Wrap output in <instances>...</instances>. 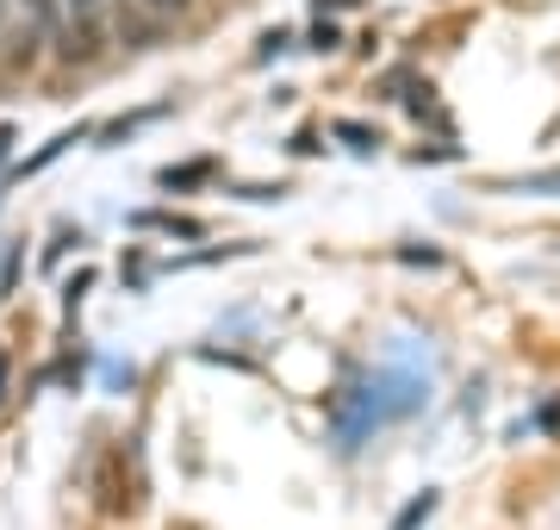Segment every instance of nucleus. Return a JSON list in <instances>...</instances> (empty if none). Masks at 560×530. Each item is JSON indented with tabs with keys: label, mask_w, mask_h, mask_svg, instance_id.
<instances>
[{
	"label": "nucleus",
	"mask_w": 560,
	"mask_h": 530,
	"mask_svg": "<svg viewBox=\"0 0 560 530\" xmlns=\"http://www.w3.org/2000/svg\"><path fill=\"white\" fill-rule=\"evenodd\" d=\"M430 400V375H374L361 388L337 393V437L342 449H355L374 425H393V418H411V412Z\"/></svg>",
	"instance_id": "nucleus-1"
},
{
	"label": "nucleus",
	"mask_w": 560,
	"mask_h": 530,
	"mask_svg": "<svg viewBox=\"0 0 560 530\" xmlns=\"http://www.w3.org/2000/svg\"><path fill=\"white\" fill-rule=\"evenodd\" d=\"M94 50H101V25H94V20H75V25H69V38L57 44L62 62H94Z\"/></svg>",
	"instance_id": "nucleus-2"
},
{
	"label": "nucleus",
	"mask_w": 560,
	"mask_h": 530,
	"mask_svg": "<svg viewBox=\"0 0 560 530\" xmlns=\"http://www.w3.org/2000/svg\"><path fill=\"white\" fill-rule=\"evenodd\" d=\"M312 50H337V25H330V20L312 25Z\"/></svg>",
	"instance_id": "nucleus-10"
},
{
	"label": "nucleus",
	"mask_w": 560,
	"mask_h": 530,
	"mask_svg": "<svg viewBox=\"0 0 560 530\" xmlns=\"http://www.w3.org/2000/svg\"><path fill=\"white\" fill-rule=\"evenodd\" d=\"M38 44H44V32L25 25L20 38H13V50H7V62H13V69H32V62H38Z\"/></svg>",
	"instance_id": "nucleus-5"
},
{
	"label": "nucleus",
	"mask_w": 560,
	"mask_h": 530,
	"mask_svg": "<svg viewBox=\"0 0 560 530\" xmlns=\"http://www.w3.org/2000/svg\"><path fill=\"white\" fill-rule=\"evenodd\" d=\"M318 7H355V0H318Z\"/></svg>",
	"instance_id": "nucleus-14"
},
{
	"label": "nucleus",
	"mask_w": 560,
	"mask_h": 530,
	"mask_svg": "<svg viewBox=\"0 0 560 530\" xmlns=\"http://www.w3.org/2000/svg\"><path fill=\"white\" fill-rule=\"evenodd\" d=\"M119 38H143V44H150L156 32H150V25L138 20V13H125V7H119Z\"/></svg>",
	"instance_id": "nucleus-9"
},
{
	"label": "nucleus",
	"mask_w": 560,
	"mask_h": 530,
	"mask_svg": "<svg viewBox=\"0 0 560 530\" xmlns=\"http://www.w3.org/2000/svg\"><path fill=\"white\" fill-rule=\"evenodd\" d=\"M138 231H168V238H206L200 219H187V212H138Z\"/></svg>",
	"instance_id": "nucleus-3"
},
{
	"label": "nucleus",
	"mask_w": 560,
	"mask_h": 530,
	"mask_svg": "<svg viewBox=\"0 0 560 530\" xmlns=\"http://www.w3.org/2000/svg\"><path fill=\"white\" fill-rule=\"evenodd\" d=\"M25 13H32L38 32H50V25H57V0H25Z\"/></svg>",
	"instance_id": "nucleus-8"
},
{
	"label": "nucleus",
	"mask_w": 560,
	"mask_h": 530,
	"mask_svg": "<svg viewBox=\"0 0 560 530\" xmlns=\"http://www.w3.org/2000/svg\"><path fill=\"white\" fill-rule=\"evenodd\" d=\"M430 511H436V493H418V499H411V506H405L399 518H393V530H418L423 518H430Z\"/></svg>",
	"instance_id": "nucleus-6"
},
{
	"label": "nucleus",
	"mask_w": 560,
	"mask_h": 530,
	"mask_svg": "<svg viewBox=\"0 0 560 530\" xmlns=\"http://www.w3.org/2000/svg\"><path fill=\"white\" fill-rule=\"evenodd\" d=\"M337 138L349 143V150H374V143H381V131H368V125H355V119H337Z\"/></svg>",
	"instance_id": "nucleus-7"
},
{
	"label": "nucleus",
	"mask_w": 560,
	"mask_h": 530,
	"mask_svg": "<svg viewBox=\"0 0 560 530\" xmlns=\"http://www.w3.org/2000/svg\"><path fill=\"white\" fill-rule=\"evenodd\" d=\"M212 157H200V163H180V169H162V187L175 194V187H200V182H212Z\"/></svg>",
	"instance_id": "nucleus-4"
},
{
	"label": "nucleus",
	"mask_w": 560,
	"mask_h": 530,
	"mask_svg": "<svg viewBox=\"0 0 560 530\" xmlns=\"http://www.w3.org/2000/svg\"><path fill=\"white\" fill-rule=\"evenodd\" d=\"M94 7H101V0H69V13H75V20H94Z\"/></svg>",
	"instance_id": "nucleus-12"
},
{
	"label": "nucleus",
	"mask_w": 560,
	"mask_h": 530,
	"mask_svg": "<svg viewBox=\"0 0 560 530\" xmlns=\"http://www.w3.org/2000/svg\"><path fill=\"white\" fill-rule=\"evenodd\" d=\"M0 7H7V0H0Z\"/></svg>",
	"instance_id": "nucleus-16"
},
{
	"label": "nucleus",
	"mask_w": 560,
	"mask_h": 530,
	"mask_svg": "<svg viewBox=\"0 0 560 530\" xmlns=\"http://www.w3.org/2000/svg\"><path fill=\"white\" fill-rule=\"evenodd\" d=\"M0 375H7V356H0Z\"/></svg>",
	"instance_id": "nucleus-15"
},
{
	"label": "nucleus",
	"mask_w": 560,
	"mask_h": 530,
	"mask_svg": "<svg viewBox=\"0 0 560 530\" xmlns=\"http://www.w3.org/2000/svg\"><path fill=\"white\" fill-rule=\"evenodd\" d=\"M143 7H150V13H187L194 0H143Z\"/></svg>",
	"instance_id": "nucleus-11"
},
{
	"label": "nucleus",
	"mask_w": 560,
	"mask_h": 530,
	"mask_svg": "<svg viewBox=\"0 0 560 530\" xmlns=\"http://www.w3.org/2000/svg\"><path fill=\"white\" fill-rule=\"evenodd\" d=\"M0 157H13V125H0Z\"/></svg>",
	"instance_id": "nucleus-13"
}]
</instances>
